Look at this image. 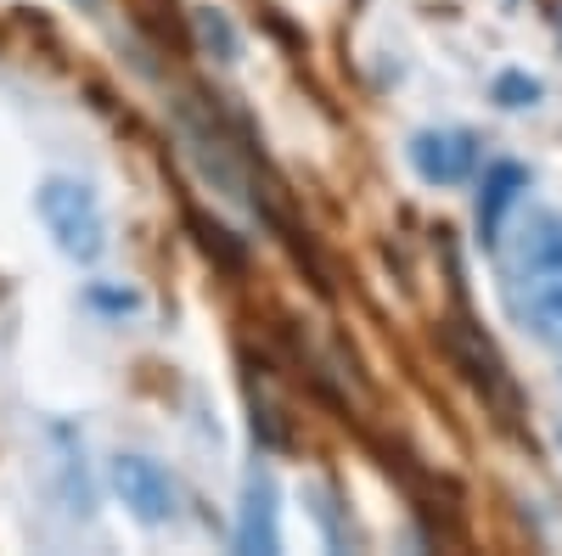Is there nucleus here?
Wrapping results in <instances>:
<instances>
[{
  "mask_svg": "<svg viewBox=\"0 0 562 556\" xmlns=\"http://www.w3.org/2000/svg\"><path fill=\"white\" fill-rule=\"evenodd\" d=\"M40 219L74 264H97L108 253V214L85 180H63V174L45 180L40 185Z\"/></svg>",
  "mask_w": 562,
  "mask_h": 556,
  "instance_id": "f257e3e1",
  "label": "nucleus"
},
{
  "mask_svg": "<svg viewBox=\"0 0 562 556\" xmlns=\"http://www.w3.org/2000/svg\"><path fill=\"white\" fill-rule=\"evenodd\" d=\"M113 489H119V500L130 506L140 523H175V512H180L175 478L158 467V461H147V455H119L113 461Z\"/></svg>",
  "mask_w": 562,
  "mask_h": 556,
  "instance_id": "f03ea898",
  "label": "nucleus"
},
{
  "mask_svg": "<svg viewBox=\"0 0 562 556\" xmlns=\"http://www.w3.org/2000/svg\"><path fill=\"white\" fill-rule=\"evenodd\" d=\"M411 169L428 185H461L479 169V141L467 129H422L411 135Z\"/></svg>",
  "mask_w": 562,
  "mask_h": 556,
  "instance_id": "7ed1b4c3",
  "label": "nucleus"
},
{
  "mask_svg": "<svg viewBox=\"0 0 562 556\" xmlns=\"http://www.w3.org/2000/svg\"><path fill=\"white\" fill-rule=\"evenodd\" d=\"M518 309L546 349H562V270L518 275Z\"/></svg>",
  "mask_w": 562,
  "mask_h": 556,
  "instance_id": "20e7f679",
  "label": "nucleus"
},
{
  "mask_svg": "<svg viewBox=\"0 0 562 556\" xmlns=\"http://www.w3.org/2000/svg\"><path fill=\"white\" fill-rule=\"evenodd\" d=\"M237 551H248V556H270V551H281V534H276V484H270L265 473L248 478L243 518H237Z\"/></svg>",
  "mask_w": 562,
  "mask_h": 556,
  "instance_id": "39448f33",
  "label": "nucleus"
},
{
  "mask_svg": "<svg viewBox=\"0 0 562 556\" xmlns=\"http://www.w3.org/2000/svg\"><path fill=\"white\" fill-rule=\"evenodd\" d=\"M529 192V169L524 163H495L484 174V192H479V230L484 242H501V225L512 214V203H518Z\"/></svg>",
  "mask_w": 562,
  "mask_h": 556,
  "instance_id": "423d86ee",
  "label": "nucleus"
},
{
  "mask_svg": "<svg viewBox=\"0 0 562 556\" xmlns=\"http://www.w3.org/2000/svg\"><path fill=\"white\" fill-rule=\"evenodd\" d=\"M512 270L518 275H540V270H562V214H535L518 237V253H512Z\"/></svg>",
  "mask_w": 562,
  "mask_h": 556,
  "instance_id": "0eeeda50",
  "label": "nucleus"
},
{
  "mask_svg": "<svg viewBox=\"0 0 562 556\" xmlns=\"http://www.w3.org/2000/svg\"><path fill=\"white\" fill-rule=\"evenodd\" d=\"M495 102H501V107H535V102H540V84H535L529 73H501V79H495Z\"/></svg>",
  "mask_w": 562,
  "mask_h": 556,
  "instance_id": "6e6552de",
  "label": "nucleus"
},
{
  "mask_svg": "<svg viewBox=\"0 0 562 556\" xmlns=\"http://www.w3.org/2000/svg\"><path fill=\"white\" fill-rule=\"evenodd\" d=\"M198 34H203V45H220V57H225V63L237 57V34H231V23H225L214 7L198 12Z\"/></svg>",
  "mask_w": 562,
  "mask_h": 556,
  "instance_id": "1a4fd4ad",
  "label": "nucleus"
},
{
  "mask_svg": "<svg viewBox=\"0 0 562 556\" xmlns=\"http://www.w3.org/2000/svg\"><path fill=\"white\" fill-rule=\"evenodd\" d=\"M90 304H102V309H135V293H108V287H97V293H90Z\"/></svg>",
  "mask_w": 562,
  "mask_h": 556,
  "instance_id": "9d476101",
  "label": "nucleus"
},
{
  "mask_svg": "<svg viewBox=\"0 0 562 556\" xmlns=\"http://www.w3.org/2000/svg\"><path fill=\"white\" fill-rule=\"evenodd\" d=\"M557 444H562V428H557Z\"/></svg>",
  "mask_w": 562,
  "mask_h": 556,
  "instance_id": "9b49d317",
  "label": "nucleus"
}]
</instances>
